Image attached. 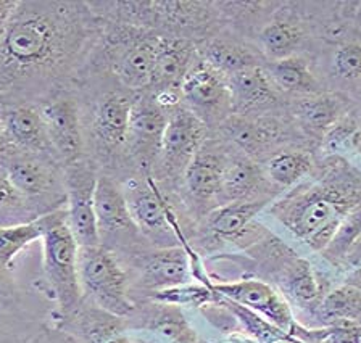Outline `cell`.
Listing matches in <instances>:
<instances>
[{"label": "cell", "instance_id": "cell-9", "mask_svg": "<svg viewBox=\"0 0 361 343\" xmlns=\"http://www.w3.org/2000/svg\"><path fill=\"white\" fill-rule=\"evenodd\" d=\"M94 210L100 245L115 253L121 264L152 247L133 221L121 184L106 174L99 176Z\"/></svg>", "mask_w": 361, "mask_h": 343}, {"label": "cell", "instance_id": "cell-17", "mask_svg": "<svg viewBox=\"0 0 361 343\" xmlns=\"http://www.w3.org/2000/svg\"><path fill=\"white\" fill-rule=\"evenodd\" d=\"M281 195L268 182L262 165L233 147L223 171L218 206L237 204V201L276 200Z\"/></svg>", "mask_w": 361, "mask_h": 343}, {"label": "cell", "instance_id": "cell-27", "mask_svg": "<svg viewBox=\"0 0 361 343\" xmlns=\"http://www.w3.org/2000/svg\"><path fill=\"white\" fill-rule=\"evenodd\" d=\"M221 297V295H219ZM221 300L228 306L237 319L240 328V334L255 343H303L298 337L289 334L269 324L268 320L259 318L250 309L237 305V303L221 297Z\"/></svg>", "mask_w": 361, "mask_h": 343}, {"label": "cell", "instance_id": "cell-5", "mask_svg": "<svg viewBox=\"0 0 361 343\" xmlns=\"http://www.w3.org/2000/svg\"><path fill=\"white\" fill-rule=\"evenodd\" d=\"M44 294L54 305L50 313L68 314L82 301L78 275L79 245L68 224L65 210L41 218Z\"/></svg>", "mask_w": 361, "mask_h": 343}, {"label": "cell", "instance_id": "cell-45", "mask_svg": "<svg viewBox=\"0 0 361 343\" xmlns=\"http://www.w3.org/2000/svg\"><path fill=\"white\" fill-rule=\"evenodd\" d=\"M4 104V99L2 97H0V105H2Z\"/></svg>", "mask_w": 361, "mask_h": 343}, {"label": "cell", "instance_id": "cell-35", "mask_svg": "<svg viewBox=\"0 0 361 343\" xmlns=\"http://www.w3.org/2000/svg\"><path fill=\"white\" fill-rule=\"evenodd\" d=\"M44 323L11 314L0 308V343H31Z\"/></svg>", "mask_w": 361, "mask_h": 343}, {"label": "cell", "instance_id": "cell-23", "mask_svg": "<svg viewBox=\"0 0 361 343\" xmlns=\"http://www.w3.org/2000/svg\"><path fill=\"white\" fill-rule=\"evenodd\" d=\"M197 49H199V57L226 77L258 65L250 47L229 37H210L197 46Z\"/></svg>", "mask_w": 361, "mask_h": 343}, {"label": "cell", "instance_id": "cell-21", "mask_svg": "<svg viewBox=\"0 0 361 343\" xmlns=\"http://www.w3.org/2000/svg\"><path fill=\"white\" fill-rule=\"evenodd\" d=\"M228 84L233 97V113L237 115L262 110L278 100L276 87L259 65L234 73L228 77Z\"/></svg>", "mask_w": 361, "mask_h": 343}, {"label": "cell", "instance_id": "cell-3", "mask_svg": "<svg viewBox=\"0 0 361 343\" xmlns=\"http://www.w3.org/2000/svg\"><path fill=\"white\" fill-rule=\"evenodd\" d=\"M73 89L81 106L86 155L99 166L100 174L124 182L128 179L124 147L135 92L100 70H86Z\"/></svg>", "mask_w": 361, "mask_h": 343}, {"label": "cell", "instance_id": "cell-29", "mask_svg": "<svg viewBox=\"0 0 361 343\" xmlns=\"http://www.w3.org/2000/svg\"><path fill=\"white\" fill-rule=\"evenodd\" d=\"M302 37L300 26L287 20H276L259 32V42L264 54L273 61L293 57L295 49L300 46Z\"/></svg>", "mask_w": 361, "mask_h": 343}, {"label": "cell", "instance_id": "cell-31", "mask_svg": "<svg viewBox=\"0 0 361 343\" xmlns=\"http://www.w3.org/2000/svg\"><path fill=\"white\" fill-rule=\"evenodd\" d=\"M42 239L41 218L36 221L0 229V264L13 271V264L23 250Z\"/></svg>", "mask_w": 361, "mask_h": 343}, {"label": "cell", "instance_id": "cell-39", "mask_svg": "<svg viewBox=\"0 0 361 343\" xmlns=\"http://www.w3.org/2000/svg\"><path fill=\"white\" fill-rule=\"evenodd\" d=\"M341 284L353 285V287H357V289L361 290V263L358 264L357 268L352 269V271H350V273L345 275V277L342 279Z\"/></svg>", "mask_w": 361, "mask_h": 343}, {"label": "cell", "instance_id": "cell-37", "mask_svg": "<svg viewBox=\"0 0 361 343\" xmlns=\"http://www.w3.org/2000/svg\"><path fill=\"white\" fill-rule=\"evenodd\" d=\"M31 343H81L76 340L75 337L66 334V332L60 330L50 325L49 323H44L41 329L37 330V334L32 337Z\"/></svg>", "mask_w": 361, "mask_h": 343}, {"label": "cell", "instance_id": "cell-30", "mask_svg": "<svg viewBox=\"0 0 361 343\" xmlns=\"http://www.w3.org/2000/svg\"><path fill=\"white\" fill-rule=\"evenodd\" d=\"M36 219L39 216L30 201L16 190L8 174L0 166V229L26 224Z\"/></svg>", "mask_w": 361, "mask_h": 343}, {"label": "cell", "instance_id": "cell-24", "mask_svg": "<svg viewBox=\"0 0 361 343\" xmlns=\"http://www.w3.org/2000/svg\"><path fill=\"white\" fill-rule=\"evenodd\" d=\"M313 168L312 155L305 151H279L271 155L262 165L268 182L281 194L300 184L313 171Z\"/></svg>", "mask_w": 361, "mask_h": 343}, {"label": "cell", "instance_id": "cell-44", "mask_svg": "<svg viewBox=\"0 0 361 343\" xmlns=\"http://www.w3.org/2000/svg\"><path fill=\"white\" fill-rule=\"evenodd\" d=\"M358 7H360V8L357 10V21H358V25L361 26V4L358 5Z\"/></svg>", "mask_w": 361, "mask_h": 343}, {"label": "cell", "instance_id": "cell-11", "mask_svg": "<svg viewBox=\"0 0 361 343\" xmlns=\"http://www.w3.org/2000/svg\"><path fill=\"white\" fill-rule=\"evenodd\" d=\"M166 125L168 111L158 105L154 95L149 91L135 94L124 147L128 179L152 176Z\"/></svg>", "mask_w": 361, "mask_h": 343}, {"label": "cell", "instance_id": "cell-4", "mask_svg": "<svg viewBox=\"0 0 361 343\" xmlns=\"http://www.w3.org/2000/svg\"><path fill=\"white\" fill-rule=\"evenodd\" d=\"M157 32L104 20V31L87 70L106 71L133 92H144L150 86Z\"/></svg>", "mask_w": 361, "mask_h": 343}, {"label": "cell", "instance_id": "cell-32", "mask_svg": "<svg viewBox=\"0 0 361 343\" xmlns=\"http://www.w3.org/2000/svg\"><path fill=\"white\" fill-rule=\"evenodd\" d=\"M147 300H154L158 303H165V305H174L179 308H195L200 309L203 306L210 305L218 300V294L214 292L210 284H200V282H190L184 285L173 287V289H166L155 294L154 297L147 298Z\"/></svg>", "mask_w": 361, "mask_h": 343}, {"label": "cell", "instance_id": "cell-28", "mask_svg": "<svg viewBox=\"0 0 361 343\" xmlns=\"http://www.w3.org/2000/svg\"><path fill=\"white\" fill-rule=\"evenodd\" d=\"M274 87L284 92H303L313 95L318 91V84L308 70L307 63L298 57H289L279 61H271L267 71Z\"/></svg>", "mask_w": 361, "mask_h": 343}, {"label": "cell", "instance_id": "cell-12", "mask_svg": "<svg viewBox=\"0 0 361 343\" xmlns=\"http://www.w3.org/2000/svg\"><path fill=\"white\" fill-rule=\"evenodd\" d=\"M123 266L129 275L131 297L135 303L147 300L161 290L190 284L194 280L192 258L184 247H150Z\"/></svg>", "mask_w": 361, "mask_h": 343}, {"label": "cell", "instance_id": "cell-16", "mask_svg": "<svg viewBox=\"0 0 361 343\" xmlns=\"http://www.w3.org/2000/svg\"><path fill=\"white\" fill-rule=\"evenodd\" d=\"M210 287L228 300L250 309L259 318L268 320L276 328L292 332L297 319L293 316L289 303L284 300L273 285L257 277H242L237 280H212Z\"/></svg>", "mask_w": 361, "mask_h": 343}, {"label": "cell", "instance_id": "cell-6", "mask_svg": "<svg viewBox=\"0 0 361 343\" xmlns=\"http://www.w3.org/2000/svg\"><path fill=\"white\" fill-rule=\"evenodd\" d=\"M0 166L39 218L66 208L65 168L54 155L4 149Z\"/></svg>", "mask_w": 361, "mask_h": 343}, {"label": "cell", "instance_id": "cell-42", "mask_svg": "<svg viewBox=\"0 0 361 343\" xmlns=\"http://www.w3.org/2000/svg\"><path fill=\"white\" fill-rule=\"evenodd\" d=\"M353 149H357L360 154H361V132L358 134L357 136V139H355V142H353Z\"/></svg>", "mask_w": 361, "mask_h": 343}, {"label": "cell", "instance_id": "cell-1", "mask_svg": "<svg viewBox=\"0 0 361 343\" xmlns=\"http://www.w3.org/2000/svg\"><path fill=\"white\" fill-rule=\"evenodd\" d=\"M104 20L81 0H16L0 39L4 104H39L81 81Z\"/></svg>", "mask_w": 361, "mask_h": 343}, {"label": "cell", "instance_id": "cell-10", "mask_svg": "<svg viewBox=\"0 0 361 343\" xmlns=\"http://www.w3.org/2000/svg\"><path fill=\"white\" fill-rule=\"evenodd\" d=\"M231 150L233 145L226 139L208 136L184 173L179 200L194 224L218 208L221 177Z\"/></svg>", "mask_w": 361, "mask_h": 343}, {"label": "cell", "instance_id": "cell-7", "mask_svg": "<svg viewBox=\"0 0 361 343\" xmlns=\"http://www.w3.org/2000/svg\"><path fill=\"white\" fill-rule=\"evenodd\" d=\"M78 275L84 300L124 319L134 313L129 275L115 253L102 245L79 247Z\"/></svg>", "mask_w": 361, "mask_h": 343}, {"label": "cell", "instance_id": "cell-13", "mask_svg": "<svg viewBox=\"0 0 361 343\" xmlns=\"http://www.w3.org/2000/svg\"><path fill=\"white\" fill-rule=\"evenodd\" d=\"M180 104L199 116L208 129L219 126L233 115L228 77L199 57L180 84Z\"/></svg>", "mask_w": 361, "mask_h": 343}, {"label": "cell", "instance_id": "cell-34", "mask_svg": "<svg viewBox=\"0 0 361 343\" xmlns=\"http://www.w3.org/2000/svg\"><path fill=\"white\" fill-rule=\"evenodd\" d=\"M332 73L337 80L361 81V41H348L337 47L332 57Z\"/></svg>", "mask_w": 361, "mask_h": 343}, {"label": "cell", "instance_id": "cell-46", "mask_svg": "<svg viewBox=\"0 0 361 343\" xmlns=\"http://www.w3.org/2000/svg\"><path fill=\"white\" fill-rule=\"evenodd\" d=\"M360 110H361V100H360ZM360 125H361V121H360Z\"/></svg>", "mask_w": 361, "mask_h": 343}, {"label": "cell", "instance_id": "cell-33", "mask_svg": "<svg viewBox=\"0 0 361 343\" xmlns=\"http://www.w3.org/2000/svg\"><path fill=\"white\" fill-rule=\"evenodd\" d=\"M361 235V206L355 208L348 215L342 219L338 224L337 230L332 235L329 244L326 249L319 253L321 258L332 268H337V264L345 255L347 250L352 247V244Z\"/></svg>", "mask_w": 361, "mask_h": 343}, {"label": "cell", "instance_id": "cell-43", "mask_svg": "<svg viewBox=\"0 0 361 343\" xmlns=\"http://www.w3.org/2000/svg\"><path fill=\"white\" fill-rule=\"evenodd\" d=\"M2 105H0V140H2Z\"/></svg>", "mask_w": 361, "mask_h": 343}, {"label": "cell", "instance_id": "cell-2", "mask_svg": "<svg viewBox=\"0 0 361 343\" xmlns=\"http://www.w3.org/2000/svg\"><path fill=\"white\" fill-rule=\"evenodd\" d=\"M361 206V171L341 155H327L295 187L269 205L293 237L321 253L350 211Z\"/></svg>", "mask_w": 361, "mask_h": 343}, {"label": "cell", "instance_id": "cell-38", "mask_svg": "<svg viewBox=\"0 0 361 343\" xmlns=\"http://www.w3.org/2000/svg\"><path fill=\"white\" fill-rule=\"evenodd\" d=\"M16 7V0H0V39L4 36L5 26L8 23V18L13 8Z\"/></svg>", "mask_w": 361, "mask_h": 343}, {"label": "cell", "instance_id": "cell-26", "mask_svg": "<svg viewBox=\"0 0 361 343\" xmlns=\"http://www.w3.org/2000/svg\"><path fill=\"white\" fill-rule=\"evenodd\" d=\"M293 113H295L297 120L303 126H307L310 131L323 134L345 116L341 99L332 97V95L316 94L298 100L293 106Z\"/></svg>", "mask_w": 361, "mask_h": 343}, {"label": "cell", "instance_id": "cell-25", "mask_svg": "<svg viewBox=\"0 0 361 343\" xmlns=\"http://www.w3.org/2000/svg\"><path fill=\"white\" fill-rule=\"evenodd\" d=\"M0 308L16 316L47 323L54 306L44 300H34L32 294H26L16 282L13 271L0 264Z\"/></svg>", "mask_w": 361, "mask_h": 343}, {"label": "cell", "instance_id": "cell-14", "mask_svg": "<svg viewBox=\"0 0 361 343\" xmlns=\"http://www.w3.org/2000/svg\"><path fill=\"white\" fill-rule=\"evenodd\" d=\"M99 176V166L87 155L65 166L68 224L79 247L100 245L94 210Z\"/></svg>", "mask_w": 361, "mask_h": 343}, {"label": "cell", "instance_id": "cell-15", "mask_svg": "<svg viewBox=\"0 0 361 343\" xmlns=\"http://www.w3.org/2000/svg\"><path fill=\"white\" fill-rule=\"evenodd\" d=\"M55 158L63 168L86 155L81 106L75 89L60 91L39 102Z\"/></svg>", "mask_w": 361, "mask_h": 343}, {"label": "cell", "instance_id": "cell-41", "mask_svg": "<svg viewBox=\"0 0 361 343\" xmlns=\"http://www.w3.org/2000/svg\"><path fill=\"white\" fill-rule=\"evenodd\" d=\"M208 343H255V342H252L244 335H231V337H224V340L208 342Z\"/></svg>", "mask_w": 361, "mask_h": 343}, {"label": "cell", "instance_id": "cell-40", "mask_svg": "<svg viewBox=\"0 0 361 343\" xmlns=\"http://www.w3.org/2000/svg\"><path fill=\"white\" fill-rule=\"evenodd\" d=\"M104 343H149V342L134 339V337L129 335V332H121V334L111 337V339H109Z\"/></svg>", "mask_w": 361, "mask_h": 343}, {"label": "cell", "instance_id": "cell-19", "mask_svg": "<svg viewBox=\"0 0 361 343\" xmlns=\"http://www.w3.org/2000/svg\"><path fill=\"white\" fill-rule=\"evenodd\" d=\"M199 58L197 44L190 39L158 35L154 66H152L150 94L178 92L190 66Z\"/></svg>", "mask_w": 361, "mask_h": 343}, {"label": "cell", "instance_id": "cell-8", "mask_svg": "<svg viewBox=\"0 0 361 343\" xmlns=\"http://www.w3.org/2000/svg\"><path fill=\"white\" fill-rule=\"evenodd\" d=\"M166 111L168 125L163 136L160 155L152 170V177L163 192L179 197L184 173L210 136V129L183 104Z\"/></svg>", "mask_w": 361, "mask_h": 343}, {"label": "cell", "instance_id": "cell-22", "mask_svg": "<svg viewBox=\"0 0 361 343\" xmlns=\"http://www.w3.org/2000/svg\"><path fill=\"white\" fill-rule=\"evenodd\" d=\"M358 325L361 328V290L341 284L327 292L316 309L312 328Z\"/></svg>", "mask_w": 361, "mask_h": 343}, {"label": "cell", "instance_id": "cell-36", "mask_svg": "<svg viewBox=\"0 0 361 343\" xmlns=\"http://www.w3.org/2000/svg\"><path fill=\"white\" fill-rule=\"evenodd\" d=\"M361 132V125L357 118L352 115H345L342 120H338L334 126L327 129L324 132L323 147L329 155H338L337 151L353 147L355 139Z\"/></svg>", "mask_w": 361, "mask_h": 343}, {"label": "cell", "instance_id": "cell-20", "mask_svg": "<svg viewBox=\"0 0 361 343\" xmlns=\"http://www.w3.org/2000/svg\"><path fill=\"white\" fill-rule=\"evenodd\" d=\"M126 320L129 330L154 332L169 343H208L197 334L183 308L174 305L140 300L135 303L134 313Z\"/></svg>", "mask_w": 361, "mask_h": 343}, {"label": "cell", "instance_id": "cell-18", "mask_svg": "<svg viewBox=\"0 0 361 343\" xmlns=\"http://www.w3.org/2000/svg\"><path fill=\"white\" fill-rule=\"evenodd\" d=\"M4 149L41 151V154L54 155L37 104L13 102L2 105L0 150Z\"/></svg>", "mask_w": 361, "mask_h": 343}]
</instances>
